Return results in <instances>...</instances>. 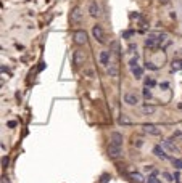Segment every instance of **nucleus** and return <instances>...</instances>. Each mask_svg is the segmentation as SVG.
<instances>
[{"instance_id":"f257e3e1","label":"nucleus","mask_w":182,"mask_h":183,"mask_svg":"<svg viewBox=\"0 0 182 183\" xmlns=\"http://www.w3.org/2000/svg\"><path fill=\"white\" fill-rule=\"evenodd\" d=\"M108 156L111 159H119L123 157V151H121V146H116V145H111L108 146Z\"/></svg>"},{"instance_id":"f03ea898","label":"nucleus","mask_w":182,"mask_h":183,"mask_svg":"<svg viewBox=\"0 0 182 183\" xmlns=\"http://www.w3.org/2000/svg\"><path fill=\"white\" fill-rule=\"evenodd\" d=\"M73 39H74V44H76V45H84L87 42L86 31H76V32H74V35H73Z\"/></svg>"},{"instance_id":"7ed1b4c3","label":"nucleus","mask_w":182,"mask_h":183,"mask_svg":"<svg viewBox=\"0 0 182 183\" xmlns=\"http://www.w3.org/2000/svg\"><path fill=\"white\" fill-rule=\"evenodd\" d=\"M124 103L129 105V106H137L139 105V96L135 95L134 92H127L124 95Z\"/></svg>"},{"instance_id":"20e7f679","label":"nucleus","mask_w":182,"mask_h":183,"mask_svg":"<svg viewBox=\"0 0 182 183\" xmlns=\"http://www.w3.org/2000/svg\"><path fill=\"white\" fill-rule=\"evenodd\" d=\"M143 132L148 133V135H155V137H158V135H161V129L155 124H145L143 125Z\"/></svg>"},{"instance_id":"39448f33","label":"nucleus","mask_w":182,"mask_h":183,"mask_svg":"<svg viewBox=\"0 0 182 183\" xmlns=\"http://www.w3.org/2000/svg\"><path fill=\"white\" fill-rule=\"evenodd\" d=\"M161 146L166 149V151H169V153H174V154H179V148L176 146L174 143H172V140H163L161 142Z\"/></svg>"},{"instance_id":"423d86ee","label":"nucleus","mask_w":182,"mask_h":183,"mask_svg":"<svg viewBox=\"0 0 182 183\" xmlns=\"http://www.w3.org/2000/svg\"><path fill=\"white\" fill-rule=\"evenodd\" d=\"M69 20H71L73 24H77V23H81V20H82L81 8H79V7H74L73 10H71V16H69Z\"/></svg>"},{"instance_id":"0eeeda50","label":"nucleus","mask_w":182,"mask_h":183,"mask_svg":"<svg viewBox=\"0 0 182 183\" xmlns=\"http://www.w3.org/2000/svg\"><path fill=\"white\" fill-rule=\"evenodd\" d=\"M168 45H171V39L168 34H158V48L165 50Z\"/></svg>"},{"instance_id":"6e6552de","label":"nucleus","mask_w":182,"mask_h":183,"mask_svg":"<svg viewBox=\"0 0 182 183\" xmlns=\"http://www.w3.org/2000/svg\"><path fill=\"white\" fill-rule=\"evenodd\" d=\"M84 61H86V53L81 50H76L73 55V63L76 64V66H81V64H84Z\"/></svg>"},{"instance_id":"1a4fd4ad","label":"nucleus","mask_w":182,"mask_h":183,"mask_svg":"<svg viewBox=\"0 0 182 183\" xmlns=\"http://www.w3.org/2000/svg\"><path fill=\"white\" fill-rule=\"evenodd\" d=\"M92 34H94L95 40H99L100 44H105V35H103V29L100 26H94L92 27Z\"/></svg>"},{"instance_id":"9d476101","label":"nucleus","mask_w":182,"mask_h":183,"mask_svg":"<svg viewBox=\"0 0 182 183\" xmlns=\"http://www.w3.org/2000/svg\"><path fill=\"white\" fill-rule=\"evenodd\" d=\"M89 13H90V16H94V18H100V15H102L100 5L97 2H90V5H89Z\"/></svg>"},{"instance_id":"9b49d317","label":"nucleus","mask_w":182,"mask_h":183,"mask_svg":"<svg viewBox=\"0 0 182 183\" xmlns=\"http://www.w3.org/2000/svg\"><path fill=\"white\" fill-rule=\"evenodd\" d=\"M145 47H148V48H158V35L155 34H150L145 39Z\"/></svg>"},{"instance_id":"f8f14e48","label":"nucleus","mask_w":182,"mask_h":183,"mask_svg":"<svg viewBox=\"0 0 182 183\" xmlns=\"http://www.w3.org/2000/svg\"><path fill=\"white\" fill-rule=\"evenodd\" d=\"M111 145H116V146H123V142H124V138H123V135L118 133V132H113L111 133Z\"/></svg>"},{"instance_id":"ddd939ff","label":"nucleus","mask_w":182,"mask_h":183,"mask_svg":"<svg viewBox=\"0 0 182 183\" xmlns=\"http://www.w3.org/2000/svg\"><path fill=\"white\" fill-rule=\"evenodd\" d=\"M118 74H119V68H118V63H110L108 64V76L110 77H118Z\"/></svg>"},{"instance_id":"4468645a","label":"nucleus","mask_w":182,"mask_h":183,"mask_svg":"<svg viewBox=\"0 0 182 183\" xmlns=\"http://www.w3.org/2000/svg\"><path fill=\"white\" fill-rule=\"evenodd\" d=\"M153 154H155L156 157L163 159V161H165V159H168V154L165 153V149H163L161 146H155V148H153Z\"/></svg>"},{"instance_id":"2eb2a0df","label":"nucleus","mask_w":182,"mask_h":183,"mask_svg":"<svg viewBox=\"0 0 182 183\" xmlns=\"http://www.w3.org/2000/svg\"><path fill=\"white\" fill-rule=\"evenodd\" d=\"M100 63L103 66H108L110 64V51H106V50L100 51Z\"/></svg>"},{"instance_id":"dca6fc26","label":"nucleus","mask_w":182,"mask_h":183,"mask_svg":"<svg viewBox=\"0 0 182 183\" xmlns=\"http://www.w3.org/2000/svg\"><path fill=\"white\" fill-rule=\"evenodd\" d=\"M129 175H130V178H132L134 181H137V183H145V178L142 177V173H139V172H130Z\"/></svg>"},{"instance_id":"f3484780","label":"nucleus","mask_w":182,"mask_h":183,"mask_svg":"<svg viewBox=\"0 0 182 183\" xmlns=\"http://www.w3.org/2000/svg\"><path fill=\"white\" fill-rule=\"evenodd\" d=\"M130 71H132V74H134L135 79H140V77L143 76V69H142L140 66H135V68L130 69Z\"/></svg>"},{"instance_id":"a211bd4d","label":"nucleus","mask_w":182,"mask_h":183,"mask_svg":"<svg viewBox=\"0 0 182 183\" xmlns=\"http://www.w3.org/2000/svg\"><path fill=\"white\" fill-rule=\"evenodd\" d=\"M172 71H182V59H174L171 63Z\"/></svg>"},{"instance_id":"6ab92c4d","label":"nucleus","mask_w":182,"mask_h":183,"mask_svg":"<svg viewBox=\"0 0 182 183\" xmlns=\"http://www.w3.org/2000/svg\"><path fill=\"white\" fill-rule=\"evenodd\" d=\"M142 112H143V114H148V116H152L153 112H155V106H150V105H145V106H142Z\"/></svg>"},{"instance_id":"aec40b11","label":"nucleus","mask_w":182,"mask_h":183,"mask_svg":"<svg viewBox=\"0 0 182 183\" xmlns=\"http://www.w3.org/2000/svg\"><path fill=\"white\" fill-rule=\"evenodd\" d=\"M119 124H123V125H130V124H132V120H130L127 116L123 114V116L119 117Z\"/></svg>"},{"instance_id":"412c9836","label":"nucleus","mask_w":182,"mask_h":183,"mask_svg":"<svg viewBox=\"0 0 182 183\" xmlns=\"http://www.w3.org/2000/svg\"><path fill=\"white\" fill-rule=\"evenodd\" d=\"M171 162H172V166H174L177 170H180V169H182V159H177V157L174 159V157H172Z\"/></svg>"},{"instance_id":"4be33fe9","label":"nucleus","mask_w":182,"mask_h":183,"mask_svg":"<svg viewBox=\"0 0 182 183\" xmlns=\"http://www.w3.org/2000/svg\"><path fill=\"white\" fill-rule=\"evenodd\" d=\"M161 175H163V178H165L166 181H174V177H172L171 173H168V172H163Z\"/></svg>"},{"instance_id":"5701e85b","label":"nucleus","mask_w":182,"mask_h":183,"mask_svg":"<svg viewBox=\"0 0 182 183\" xmlns=\"http://www.w3.org/2000/svg\"><path fill=\"white\" fill-rule=\"evenodd\" d=\"M147 183H161V180L156 175H150V177H148V181Z\"/></svg>"},{"instance_id":"b1692460","label":"nucleus","mask_w":182,"mask_h":183,"mask_svg":"<svg viewBox=\"0 0 182 183\" xmlns=\"http://www.w3.org/2000/svg\"><path fill=\"white\" fill-rule=\"evenodd\" d=\"M153 85H155V81H153L152 77H147V79H145V87H148V88H152Z\"/></svg>"},{"instance_id":"393cba45","label":"nucleus","mask_w":182,"mask_h":183,"mask_svg":"<svg viewBox=\"0 0 182 183\" xmlns=\"http://www.w3.org/2000/svg\"><path fill=\"white\" fill-rule=\"evenodd\" d=\"M172 140H182V132L180 130H176V132L172 133Z\"/></svg>"},{"instance_id":"a878e982","label":"nucleus","mask_w":182,"mask_h":183,"mask_svg":"<svg viewBox=\"0 0 182 183\" xmlns=\"http://www.w3.org/2000/svg\"><path fill=\"white\" fill-rule=\"evenodd\" d=\"M134 35V31H124L123 32V39H129V37Z\"/></svg>"},{"instance_id":"bb28decb","label":"nucleus","mask_w":182,"mask_h":183,"mask_svg":"<svg viewBox=\"0 0 182 183\" xmlns=\"http://www.w3.org/2000/svg\"><path fill=\"white\" fill-rule=\"evenodd\" d=\"M143 96H145V98H152V92H150V88H148V87L143 88Z\"/></svg>"},{"instance_id":"cd10ccee","label":"nucleus","mask_w":182,"mask_h":183,"mask_svg":"<svg viewBox=\"0 0 182 183\" xmlns=\"http://www.w3.org/2000/svg\"><path fill=\"white\" fill-rule=\"evenodd\" d=\"M135 66H137V56H135V58H132V59L129 61V68H130V69H132V68H135Z\"/></svg>"},{"instance_id":"c85d7f7f","label":"nucleus","mask_w":182,"mask_h":183,"mask_svg":"<svg viewBox=\"0 0 182 183\" xmlns=\"http://www.w3.org/2000/svg\"><path fill=\"white\" fill-rule=\"evenodd\" d=\"M134 146H142V145H143V142H142V140L140 138H134Z\"/></svg>"},{"instance_id":"c756f323","label":"nucleus","mask_w":182,"mask_h":183,"mask_svg":"<svg viewBox=\"0 0 182 183\" xmlns=\"http://www.w3.org/2000/svg\"><path fill=\"white\" fill-rule=\"evenodd\" d=\"M108 180H110V175H106V173H105V175L102 177V180H100V183H108Z\"/></svg>"},{"instance_id":"7c9ffc66","label":"nucleus","mask_w":182,"mask_h":183,"mask_svg":"<svg viewBox=\"0 0 182 183\" xmlns=\"http://www.w3.org/2000/svg\"><path fill=\"white\" fill-rule=\"evenodd\" d=\"M174 181H176V183H180V175H179V172L174 173Z\"/></svg>"},{"instance_id":"2f4dec72","label":"nucleus","mask_w":182,"mask_h":183,"mask_svg":"<svg viewBox=\"0 0 182 183\" xmlns=\"http://www.w3.org/2000/svg\"><path fill=\"white\" fill-rule=\"evenodd\" d=\"M2 166H3V167H7V166H8V157H7V156H3V159H2Z\"/></svg>"},{"instance_id":"473e14b6","label":"nucleus","mask_w":182,"mask_h":183,"mask_svg":"<svg viewBox=\"0 0 182 183\" xmlns=\"http://www.w3.org/2000/svg\"><path fill=\"white\" fill-rule=\"evenodd\" d=\"M147 68L153 69V71H155V69H158V66H155V64H153V63H148V61H147Z\"/></svg>"},{"instance_id":"72a5a7b5","label":"nucleus","mask_w":182,"mask_h":183,"mask_svg":"<svg viewBox=\"0 0 182 183\" xmlns=\"http://www.w3.org/2000/svg\"><path fill=\"white\" fill-rule=\"evenodd\" d=\"M2 183H10V178H8V177H2Z\"/></svg>"},{"instance_id":"f704fd0d","label":"nucleus","mask_w":182,"mask_h":183,"mask_svg":"<svg viewBox=\"0 0 182 183\" xmlns=\"http://www.w3.org/2000/svg\"><path fill=\"white\" fill-rule=\"evenodd\" d=\"M15 125H16L15 120H10V122H8V127H15Z\"/></svg>"},{"instance_id":"c9c22d12","label":"nucleus","mask_w":182,"mask_h":183,"mask_svg":"<svg viewBox=\"0 0 182 183\" xmlns=\"http://www.w3.org/2000/svg\"><path fill=\"white\" fill-rule=\"evenodd\" d=\"M160 2H161V3H168V0H160Z\"/></svg>"}]
</instances>
